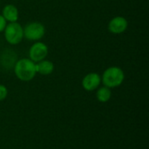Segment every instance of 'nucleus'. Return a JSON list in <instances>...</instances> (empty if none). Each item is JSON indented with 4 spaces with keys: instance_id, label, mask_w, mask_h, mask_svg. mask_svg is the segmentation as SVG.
I'll list each match as a JSON object with an SVG mask.
<instances>
[{
    "instance_id": "1",
    "label": "nucleus",
    "mask_w": 149,
    "mask_h": 149,
    "mask_svg": "<svg viewBox=\"0 0 149 149\" xmlns=\"http://www.w3.org/2000/svg\"><path fill=\"white\" fill-rule=\"evenodd\" d=\"M13 69L17 78L24 82L31 81L37 74L36 63L31 61L29 58H21L16 61Z\"/></svg>"
},
{
    "instance_id": "2",
    "label": "nucleus",
    "mask_w": 149,
    "mask_h": 149,
    "mask_svg": "<svg viewBox=\"0 0 149 149\" xmlns=\"http://www.w3.org/2000/svg\"><path fill=\"white\" fill-rule=\"evenodd\" d=\"M125 79V73L119 66H111L106 69L101 76V82L108 88L120 86Z\"/></svg>"
},
{
    "instance_id": "3",
    "label": "nucleus",
    "mask_w": 149,
    "mask_h": 149,
    "mask_svg": "<svg viewBox=\"0 0 149 149\" xmlns=\"http://www.w3.org/2000/svg\"><path fill=\"white\" fill-rule=\"evenodd\" d=\"M3 32L6 42L12 45H18L24 38V28L17 22L7 24Z\"/></svg>"
},
{
    "instance_id": "4",
    "label": "nucleus",
    "mask_w": 149,
    "mask_h": 149,
    "mask_svg": "<svg viewBox=\"0 0 149 149\" xmlns=\"http://www.w3.org/2000/svg\"><path fill=\"white\" fill-rule=\"evenodd\" d=\"M45 33V25L39 22H31L24 28V38L31 41L40 40Z\"/></svg>"
},
{
    "instance_id": "5",
    "label": "nucleus",
    "mask_w": 149,
    "mask_h": 149,
    "mask_svg": "<svg viewBox=\"0 0 149 149\" xmlns=\"http://www.w3.org/2000/svg\"><path fill=\"white\" fill-rule=\"evenodd\" d=\"M48 55V47L45 43L35 42L29 50V58L34 63H38Z\"/></svg>"
},
{
    "instance_id": "6",
    "label": "nucleus",
    "mask_w": 149,
    "mask_h": 149,
    "mask_svg": "<svg viewBox=\"0 0 149 149\" xmlns=\"http://www.w3.org/2000/svg\"><path fill=\"white\" fill-rule=\"evenodd\" d=\"M101 83V76L97 72H90L82 79V86L86 91L92 92L97 90Z\"/></svg>"
},
{
    "instance_id": "7",
    "label": "nucleus",
    "mask_w": 149,
    "mask_h": 149,
    "mask_svg": "<svg viewBox=\"0 0 149 149\" xmlns=\"http://www.w3.org/2000/svg\"><path fill=\"white\" fill-rule=\"evenodd\" d=\"M128 26V22L127 18L121 16H117L113 17L108 23V30L113 34H121L123 33Z\"/></svg>"
},
{
    "instance_id": "8",
    "label": "nucleus",
    "mask_w": 149,
    "mask_h": 149,
    "mask_svg": "<svg viewBox=\"0 0 149 149\" xmlns=\"http://www.w3.org/2000/svg\"><path fill=\"white\" fill-rule=\"evenodd\" d=\"M2 16L6 20V22L12 23V22H17L18 20L19 12L17 8L14 4L9 3L3 8Z\"/></svg>"
},
{
    "instance_id": "9",
    "label": "nucleus",
    "mask_w": 149,
    "mask_h": 149,
    "mask_svg": "<svg viewBox=\"0 0 149 149\" xmlns=\"http://www.w3.org/2000/svg\"><path fill=\"white\" fill-rule=\"evenodd\" d=\"M54 70V65L52 61L43 59L36 63V72L41 75H49Z\"/></svg>"
},
{
    "instance_id": "10",
    "label": "nucleus",
    "mask_w": 149,
    "mask_h": 149,
    "mask_svg": "<svg viewBox=\"0 0 149 149\" xmlns=\"http://www.w3.org/2000/svg\"><path fill=\"white\" fill-rule=\"evenodd\" d=\"M111 96H112L111 88H108V87L104 86L99 87L97 89L96 98L100 102L106 103V102L109 101V100L111 99Z\"/></svg>"
},
{
    "instance_id": "11",
    "label": "nucleus",
    "mask_w": 149,
    "mask_h": 149,
    "mask_svg": "<svg viewBox=\"0 0 149 149\" xmlns=\"http://www.w3.org/2000/svg\"><path fill=\"white\" fill-rule=\"evenodd\" d=\"M8 95V89L5 86L0 84V101L3 100Z\"/></svg>"
},
{
    "instance_id": "12",
    "label": "nucleus",
    "mask_w": 149,
    "mask_h": 149,
    "mask_svg": "<svg viewBox=\"0 0 149 149\" xmlns=\"http://www.w3.org/2000/svg\"><path fill=\"white\" fill-rule=\"evenodd\" d=\"M6 24H7L6 20L3 18V17L2 15H0V32H3L4 31Z\"/></svg>"
}]
</instances>
